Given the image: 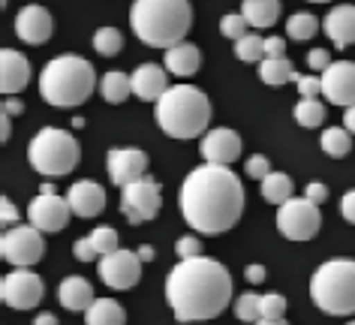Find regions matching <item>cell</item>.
Masks as SVG:
<instances>
[{"mask_svg":"<svg viewBox=\"0 0 355 325\" xmlns=\"http://www.w3.org/2000/svg\"><path fill=\"white\" fill-rule=\"evenodd\" d=\"M247 205L241 178L229 166L205 163L181 184V214L199 235H223L241 220Z\"/></svg>","mask_w":355,"mask_h":325,"instance_id":"6da1fadb","label":"cell"},{"mask_svg":"<svg viewBox=\"0 0 355 325\" xmlns=\"http://www.w3.org/2000/svg\"><path fill=\"white\" fill-rule=\"evenodd\" d=\"M166 301L178 322L214 319L232 301V274L208 256L181 259L166 277Z\"/></svg>","mask_w":355,"mask_h":325,"instance_id":"7a4b0ae2","label":"cell"},{"mask_svg":"<svg viewBox=\"0 0 355 325\" xmlns=\"http://www.w3.org/2000/svg\"><path fill=\"white\" fill-rule=\"evenodd\" d=\"M190 0H136L130 10V28L150 49H172L190 33Z\"/></svg>","mask_w":355,"mask_h":325,"instance_id":"3957f363","label":"cell"},{"mask_svg":"<svg viewBox=\"0 0 355 325\" xmlns=\"http://www.w3.org/2000/svg\"><path fill=\"white\" fill-rule=\"evenodd\" d=\"M157 124L172 139H196L208 133L211 100L193 85H172L157 100Z\"/></svg>","mask_w":355,"mask_h":325,"instance_id":"277c9868","label":"cell"},{"mask_svg":"<svg viewBox=\"0 0 355 325\" xmlns=\"http://www.w3.org/2000/svg\"><path fill=\"white\" fill-rule=\"evenodd\" d=\"M96 87V73L91 60L78 55H58L51 58L40 73V96L55 109H76L87 103Z\"/></svg>","mask_w":355,"mask_h":325,"instance_id":"5b68a950","label":"cell"},{"mask_svg":"<svg viewBox=\"0 0 355 325\" xmlns=\"http://www.w3.org/2000/svg\"><path fill=\"white\" fill-rule=\"evenodd\" d=\"M310 298L328 316L355 313V259H328L310 277Z\"/></svg>","mask_w":355,"mask_h":325,"instance_id":"8992f818","label":"cell"},{"mask_svg":"<svg viewBox=\"0 0 355 325\" xmlns=\"http://www.w3.org/2000/svg\"><path fill=\"white\" fill-rule=\"evenodd\" d=\"M28 160L40 175L46 178H64L82 163V148L73 133L60 127H42L37 136L31 139Z\"/></svg>","mask_w":355,"mask_h":325,"instance_id":"52a82bcc","label":"cell"},{"mask_svg":"<svg viewBox=\"0 0 355 325\" xmlns=\"http://www.w3.org/2000/svg\"><path fill=\"white\" fill-rule=\"evenodd\" d=\"M159 208H163V190H159V184L150 175L121 187V214L127 217V223L141 226L154 220Z\"/></svg>","mask_w":355,"mask_h":325,"instance_id":"ba28073f","label":"cell"},{"mask_svg":"<svg viewBox=\"0 0 355 325\" xmlns=\"http://www.w3.org/2000/svg\"><path fill=\"white\" fill-rule=\"evenodd\" d=\"M46 232H40L37 226H10L0 238V256L15 268H33L46 253Z\"/></svg>","mask_w":355,"mask_h":325,"instance_id":"9c48e42d","label":"cell"},{"mask_svg":"<svg viewBox=\"0 0 355 325\" xmlns=\"http://www.w3.org/2000/svg\"><path fill=\"white\" fill-rule=\"evenodd\" d=\"M322 226V214H319V205L304 199L292 196L289 202H283L277 208V229L283 238L289 241H310Z\"/></svg>","mask_w":355,"mask_h":325,"instance_id":"30bf717a","label":"cell"},{"mask_svg":"<svg viewBox=\"0 0 355 325\" xmlns=\"http://www.w3.org/2000/svg\"><path fill=\"white\" fill-rule=\"evenodd\" d=\"M42 295H46V286H42V277L33 274L31 268H15L3 277L0 283V298H3L6 307L12 310H33Z\"/></svg>","mask_w":355,"mask_h":325,"instance_id":"8fae6325","label":"cell"},{"mask_svg":"<svg viewBox=\"0 0 355 325\" xmlns=\"http://www.w3.org/2000/svg\"><path fill=\"white\" fill-rule=\"evenodd\" d=\"M100 277L109 289H132L141 277V259L132 250H114L100 256Z\"/></svg>","mask_w":355,"mask_h":325,"instance_id":"7c38bea8","label":"cell"},{"mask_svg":"<svg viewBox=\"0 0 355 325\" xmlns=\"http://www.w3.org/2000/svg\"><path fill=\"white\" fill-rule=\"evenodd\" d=\"M69 214H73L69 199L58 196V193H40V196L31 202V208H28L31 226H37V229L46 232V235L64 229V226L69 223Z\"/></svg>","mask_w":355,"mask_h":325,"instance_id":"4fadbf2b","label":"cell"},{"mask_svg":"<svg viewBox=\"0 0 355 325\" xmlns=\"http://www.w3.org/2000/svg\"><path fill=\"white\" fill-rule=\"evenodd\" d=\"M322 96L331 105L349 109L355 105V64L352 60H334L322 73Z\"/></svg>","mask_w":355,"mask_h":325,"instance_id":"5bb4252c","label":"cell"},{"mask_svg":"<svg viewBox=\"0 0 355 325\" xmlns=\"http://www.w3.org/2000/svg\"><path fill=\"white\" fill-rule=\"evenodd\" d=\"M55 33V19L46 6L40 3H31V6H21L19 15H15V37L28 46H42V42L51 39Z\"/></svg>","mask_w":355,"mask_h":325,"instance_id":"9a60e30c","label":"cell"},{"mask_svg":"<svg viewBox=\"0 0 355 325\" xmlns=\"http://www.w3.org/2000/svg\"><path fill=\"white\" fill-rule=\"evenodd\" d=\"M105 166H109L112 184L127 187V184L148 175V154L139 151V148H112L109 157H105Z\"/></svg>","mask_w":355,"mask_h":325,"instance_id":"2e32d148","label":"cell"},{"mask_svg":"<svg viewBox=\"0 0 355 325\" xmlns=\"http://www.w3.org/2000/svg\"><path fill=\"white\" fill-rule=\"evenodd\" d=\"M205 163H214V166H229L241 157V136L229 127H217V130H208L202 136V145H199Z\"/></svg>","mask_w":355,"mask_h":325,"instance_id":"e0dca14e","label":"cell"},{"mask_svg":"<svg viewBox=\"0 0 355 325\" xmlns=\"http://www.w3.org/2000/svg\"><path fill=\"white\" fill-rule=\"evenodd\" d=\"M28 82H31V60L15 49L0 51V91L6 96H15L28 87Z\"/></svg>","mask_w":355,"mask_h":325,"instance_id":"ac0fdd59","label":"cell"},{"mask_svg":"<svg viewBox=\"0 0 355 325\" xmlns=\"http://www.w3.org/2000/svg\"><path fill=\"white\" fill-rule=\"evenodd\" d=\"M67 199H69L73 214L85 217V220H91V217H96V214H103V211H105V190L96 181H91V178L76 181L73 187H69Z\"/></svg>","mask_w":355,"mask_h":325,"instance_id":"d6986e66","label":"cell"},{"mask_svg":"<svg viewBox=\"0 0 355 325\" xmlns=\"http://www.w3.org/2000/svg\"><path fill=\"white\" fill-rule=\"evenodd\" d=\"M168 69L166 67H157V64H141L136 67L132 73V94L139 96L141 103H157L159 96L168 91Z\"/></svg>","mask_w":355,"mask_h":325,"instance_id":"ffe728a7","label":"cell"},{"mask_svg":"<svg viewBox=\"0 0 355 325\" xmlns=\"http://www.w3.org/2000/svg\"><path fill=\"white\" fill-rule=\"evenodd\" d=\"M322 30L337 49H349L355 42V6L352 3L334 6L322 19Z\"/></svg>","mask_w":355,"mask_h":325,"instance_id":"44dd1931","label":"cell"},{"mask_svg":"<svg viewBox=\"0 0 355 325\" xmlns=\"http://www.w3.org/2000/svg\"><path fill=\"white\" fill-rule=\"evenodd\" d=\"M163 67L178 78H190V76H196L199 67H202V51L193 46V42H178V46L166 49Z\"/></svg>","mask_w":355,"mask_h":325,"instance_id":"7402d4cb","label":"cell"},{"mask_svg":"<svg viewBox=\"0 0 355 325\" xmlns=\"http://www.w3.org/2000/svg\"><path fill=\"white\" fill-rule=\"evenodd\" d=\"M58 298H60V304L67 307V310H73V313H85L87 307H91L96 298H94V286L87 283L85 277H64V283H60L58 289Z\"/></svg>","mask_w":355,"mask_h":325,"instance_id":"603a6c76","label":"cell"},{"mask_svg":"<svg viewBox=\"0 0 355 325\" xmlns=\"http://www.w3.org/2000/svg\"><path fill=\"white\" fill-rule=\"evenodd\" d=\"M241 12H244V19L250 21V28L265 30V28H271V24H277L280 0H244Z\"/></svg>","mask_w":355,"mask_h":325,"instance_id":"cb8c5ba5","label":"cell"},{"mask_svg":"<svg viewBox=\"0 0 355 325\" xmlns=\"http://www.w3.org/2000/svg\"><path fill=\"white\" fill-rule=\"evenodd\" d=\"M127 313L114 298H96V301L85 310V325H123Z\"/></svg>","mask_w":355,"mask_h":325,"instance_id":"d4e9b609","label":"cell"},{"mask_svg":"<svg viewBox=\"0 0 355 325\" xmlns=\"http://www.w3.org/2000/svg\"><path fill=\"white\" fill-rule=\"evenodd\" d=\"M292 178L286 172H271L268 178H262V199L268 202V205H283V202L292 199Z\"/></svg>","mask_w":355,"mask_h":325,"instance_id":"484cf974","label":"cell"},{"mask_svg":"<svg viewBox=\"0 0 355 325\" xmlns=\"http://www.w3.org/2000/svg\"><path fill=\"white\" fill-rule=\"evenodd\" d=\"M100 94H103V100H105V103L118 105V103H123V100H127V96L132 94V78H130V76H123V73H118V69H112V73H105V76H103Z\"/></svg>","mask_w":355,"mask_h":325,"instance_id":"4316f807","label":"cell"},{"mask_svg":"<svg viewBox=\"0 0 355 325\" xmlns=\"http://www.w3.org/2000/svg\"><path fill=\"white\" fill-rule=\"evenodd\" d=\"M319 145H322V151L328 157H334V160H340L352 151V133L346 127H328L322 130V139H319Z\"/></svg>","mask_w":355,"mask_h":325,"instance_id":"83f0119b","label":"cell"},{"mask_svg":"<svg viewBox=\"0 0 355 325\" xmlns=\"http://www.w3.org/2000/svg\"><path fill=\"white\" fill-rule=\"evenodd\" d=\"M292 76H295V69H292V64L286 58H265L259 64V78L271 87H280V85L292 82Z\"/></svg>","mask_w":355,"mask_h":325,"instance_id":"f1b7e54d","label":"cell"},{"mask_svg":"<svg viewBox=\"0 0 355 325\" xmlns=\"http://www.w3.org/2000/svg\"><path fill=\"white\" fill-rule=\"evenodd\" d=\"M295 121L304 130H316L325 121V105L316 96H301V103L295 105Z\"/></svg>","mask_w":355,"mask_h":325,"instance_id":"f546056e","label":"cell"},{"mask_svg":"<svg viewBox=\"0 0 355 325\" xmlns=\"http://www.w3.org/2000/svg\"><path fill=\"white\" fill-rule=\"evenodd\" d=\"M235 58L244 64H262L265 60V39L259 33H247L244 39L235 42Z\"/></svg>","mask_w":355,"mask_h":325,"instance_id":"4dcf8cb0","label":"cell"},{"mask_svg":"<svg viewBox=\"0 0 355 325\" xmlns=\"http://www.w3.org/2000/svg\"><path fill=\"white\" fill-rule=\"evenodd\" d=\"M316 30H319V21H316V15H310V12H295L286 21V33L295 42H307L310 37H316Z\"/></svg>","mask_w":355,"mask_h":325,"instance_id":"1f68e13d","label":"cell"},{"mask_svg":"<svg viewBox=\"0 0 355 325\" xmlns=\"http://www.w3.org/2000/svg\"><path fill=\"white\" fill-rule=\"evenodd\" d=\"M94 49H96V55H103V58L121 55V49H123L121 30L118 28H100L94 33Z\"/></svg>","mask_w":355,"mask_h":325,"instance_id":"d6a6232c","label":"cell"},{"mask_svg":"<svg viewBox=\"0 0 355 325\" xmlns=\"http://www.w3.org/2000/svg\"><path fill=\"white\" fill-rule=\"evenodd\" d=\"M235 316L241 322H259L262 319V295H256V292H244V295H238L235 298Z\"/></svg>","mask_w":355,"mask_h":325,"instance_id":"836d02e7","label":"cell"},{"mask_svg":"<svg viewBox=\"0 0 355 325\" xmlns=\"http://www.w3.org/2000/svg\"><path fill=\"white\" fill-rule=\"evenodd\" d=\"M87 238H91L94 250L100 253V256H109V253L121 250V247H118V232H114L112 226H96V229L87 235Z\"/></svg>","mask_w":355,"mask_h":325,"instance_id":"e575fe53","label":"cell"},{"mask_svg":"<svg viewBox=\"0 0 355 325\" xmlns=\"http://www.w3.org/2000/svg\"><path fill=\"white\" fill-rule=\"evenodd\" d=\"M247 28H250V21L244 19V12H229V15L220 19V33H223L226 39H232V42L244 39L247 37Z\"/></svg>","mask_w":355,"mask_h":325,"instance_id":"d590c367","label":"cell"},{"mask_svg":"<svg viewBox=\"0 0 355 325\" xmlns=\"http://www.w3.org/2000/svg\"><path fill=\"white\" fill-rule=\"evenodd\" d=\"M283 313H286V298L280 292L262 295V319H283Z\"/></svg>","mask_w":355,"mask_h":325,"instance_id":"8d00e7d4","label":"cell"},{"mask_svg":"<svg viewBox=\"0 0 355 325\" xmlns=\"http://www.w3.org/2000/svg\"><path fill=\"white\" fill-rule=\"evenodd\" d=\"M292 82H295L298 94L301 96H319L322 94V76H292Z\"/></svg>","mask_w":355,"mask_h":325,"instance_id":"74e56055","label":"cell"},{"mask_svg":"<svg viewBox=\"0 0 355 325\" xmlns=\"http://www.w3.org/2000/svg\"><path fill=\"white\" fill-rule=\"evenodd\" d=\"M274 169H271V160L265 154H253L250 160H247V175H250L253 181H262V178H268Z\"/></svg>","mask_w":355,"mask_h":325,"instance_id":"f35d334b","label":"cell"},{"mask_svg":"<svg viewBox=\"0 0 355 325\" xmlns=\"http://www.w3.org/2000/svg\"><path fill=\"white\" fill-rule=\"evenodd\" d=\"M175 253L178 259H193V256H202V241L196 235H187V238H181L175 244Z\"/></svg>","mask_w":355,"mask_h":325,"instance_id":"ab89813d","label":"cell"},{"mask_svg":"<svg viewBox=\"0 0 355 325\" xmlns=\"http://www.w3.org/2000/svg\"><path fill=\"white\" fill-rule=\"evenodd\" d=\"M307 64H310L313 73H325V69L331 67L334 60H331V55H328L325 49H313V51H307Z\"/></svg>","mask_w":355,"mask_h":325,"instance_id":"60d3db41","label":"cell"},{"mask_svg":"<svg viewBox=\"0 0 355 325\" xmlns=\"http://www.w3.org/2000/svg\"><path fill=\"white\" fill-rule=\"evenodd\" d=\"M0 223L3 226H19V208H15L6 196L0 199Z\"/></svg>","mask_w":355,"mask_h":325,"instance_id":"b9f144b4","label":"cell"},{"mask_svg":"<svg viewBox=\"0 0 355 325\" xmlns=\"http://www.w3.org/2000/svg\"><path fill=\"white\" fill-rule=\"evenodd\" d=\"M73 253H76V259L78 262H94L100 253L94 250V244H91V238H82V241H76V247H73Z\"/></svg>","mask_w":355,"mask_h":325,"instance_id":"7bdbcfd3","label":"cell"},{"mask_svg":"<svg viewBox=\"0 0 355 325\" xmlns=\"http://www.w3.org/2000/svg\"><path fill=\"white\" fill-rule=\"evenodd\" d=\"M265 58H286V39L283 37H268L265 39Z\"/></svg>","mask_w":355,"mask_h":325,"instance_id":"ee69618b","label":"cell"},{"mask_svg":"<svg viewBox=\"0 0 355 325\" xmlns=\"http://www.w3.org/2000/svg\"><path fill=\"white\" fill-rule=\"evenodd\" d=\"M340 217H343L346 223L355 226V190L343 193V199H340Z\"/></svg>","mask_w":355,"mask_h":325,"instance_id":"f6af8a7d","label":"cell"},{"mask_svg":"<svg viewBox=\"0 0 355 325\" xmlns=\"http://www.w3.org/2000/svg\"><path fill=\"white\" fill-rule=\"evenodd\" d=\"M304 196L310 202H316V205H322V202L328 199V187H325V184H319V181H310L304 187Z\"/></svg>","mask_w":355,"mask_h":325,"instance_id":"bcb514c9","label":"cell"},{"mask_svg":"<svg viewBox=\"0 0 355 325\" xmlns=\"http://www.w3.org/2000/svg\"><path fill=\"white\" fill-rule=\"evenodd\" d=\"M3 112H6V115H12V118H19L24 112V103L19 100V96H6V100H3Z\"/></svg>","mask_w":355,"mask_h":325,"instance_id":"7dc6e473","label":"cell"},{"mask_svg":"<svg viewBox=\"0 0 355 325\" xmlns=\"http://www.w3.org/2000/svg\"><path fill=\"white\" fill-rule=\"evenodd\" d=\"M10 121H12V115H6V112L3 109H0V142H10V136H12V124H10Z\"/></svg>","mask_w":355,"mask_h":325,"instance_id":"c3c4849f","label":"cell"},{"mask_svg":"<svg viewBox=\"0 0 355 325\" xmlns=\"http://www.w3.org/2000/svg\"><path fill=\"white\" fill-rule=\"evenodd\" d=\"M244 274H247V283H262V280H265V268L262 265H250V268H247L244 271Z\"/></svg>","mask_w":355,"mask_h":325,"instance_id":"681fc988","label":"cell"},{"mask_svg":"<svg viewBox=\"0 0 355 325\" xmlns=\"http://www.w3.org/2000/svg\"><path fill=\"white\" fill-rule=\"evenodd\" d=\"M343 127L349 130V133L355 136V105H349V109L343 112Z\"/></svg>","mask_w":355,"mask_h":325,"instance_id":"f907efd6","label":"cell"},{"mask_svg":"<svg viewBox=\"0 0 355 325\" xmlns=\"http://www.w3.org/2000/svg\"><path fill=\"white\" fill-rule=\"evenodd\" d=\"M33 325H60L55 313H40L37 319H33Z\"/></svg>","mask_w":355,"mask_h":325,"instance_id":"816d5d0a","label":"cell"},{"mask_svg":"<svg viewBox=\"0 0 355 325\" xmlns=\"http://www.w3.org/2000/svg\"><path fill=\"white\" fill-rule=\"evenodd\" d=\"M136 253H139V259H141V262H150V259L157 256V253H154V247H148V244H141V247H139Z\"/></svg>","mask_w":355,"mask_h":325,"instance_id":"f5cc1de1","label":"cell"},{"mask_svg":"<svg viewBox=\"0 0 355 325\" xmlns=\"http://www.w3.org/2000/svg\"><path fill=\"white\" fill-rule=\"evenodd\" d=\"M256 325H289V322L286 319H259Z\"/></svg>","mask_w":355,"mask_h":325,"instance_id":"db71d44e","label":"cell"},{"mask_svg":"<svg viewBox=\"0 0 355 325\" xmlns=\"http://www.w3.org/2000/svg\"><path fill=\"white\" fill-rule=\"evenodd\" d=\"M310 3H331V0H310Z\"/></svg>","mask_w":355,"mask_h":325,"instance_id":"11a10c76","label":"cell"},{"mask_svg":"<svg viewBox=\"0 0 355 325\" xmlns=\"http://www.w3.org/2000/svg\"><path fill=\"white\" fill-rule=\"evenodd\" d=\"M346 325H355V319H352V322H346Z\"/></svg>","mask_w":355,"mask_h":325,"instance_id":"9f6ffc18","label":"cell"}]
</instances>
